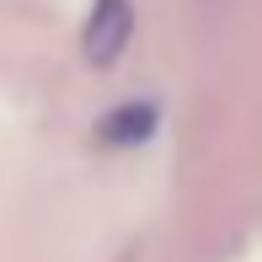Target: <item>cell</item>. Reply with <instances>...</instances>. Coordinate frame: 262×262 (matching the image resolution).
<instances>
[{
  "label": "cell",
  "mask_w": 262,
  "mask_h": 262,
  "mask_svg": "<svg viewBox=\"0 0 262 262\" xmlns=\"http://www.w3.org/2000/svg\"><path fill=\"white\" fill-rule=\"evenodd\" d=\"M128 32H134V6L128 0H97L86 16V59L91 64H113L118 54H123Z\"/></svg>",
  "instance_id": "1"
},
{
  "label": "cell",
  "mask_w": 262,
  "mask_h": 262,
  "mask_svg": "<svg viewBox=\"0 0 262 262\" xmlns=\"http://www.w3.org/2000/svg\"><path fill=\"white\" fill-rule=\"evenodd\" d=\"M156 123H161V113L150 102H123L118 113H107L97 128H102L107 145H145V139L156 134Z\"/></svg>",
  "instance_id": "2"
}]
</instances>
